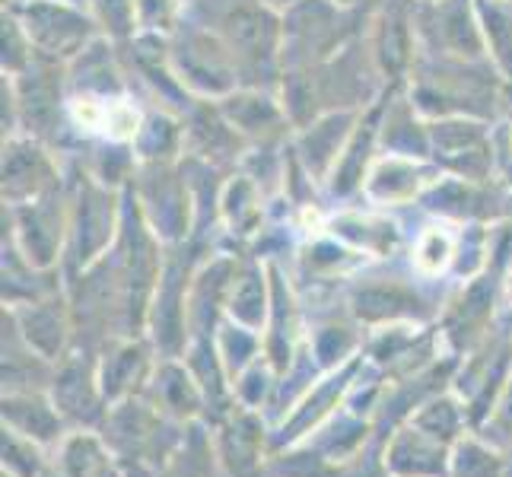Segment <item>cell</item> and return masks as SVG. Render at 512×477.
<instances>
[{
    "label": "cell",
    "instance_id": "obj_1",
    "mask_svg": "<svg viewBox=\"0 0 512 477\" xmlns=\"http://www.w3.org/2000/svg\"><path fill=\"white\" fill-rule=\"evenodd\" d=\"M449 465L446 443L417 427L401 430L388 446L385 468L398 477H443Z\"/></svg>",
    "mask_w": 512,
    "mask_h": 477
},
{
    "label": "cell",
    "instance_id": "obj_2",
    "mask_svg": "<svg viewBox=\"0 0 512 477\" xmlns=\"http://www.w3.org/2000/svg\"><path fill=\"white\" fill-rule=\"evenodd\" d=\"M4 420L10 423L13 433H20L26 439H35V443H48L55 439L61 430V420L55 417V411L42 404L39 398H4Z\"/></svg>",
    "mask_w": 512,
    "mask_h": 477
},
{
    "label": "cell",
    "instance_id": "obj_3",
    "mask_svg": "<svg viewBox=\"0 0 512 477\" xmlns=\"http://www.w3.org/2000/svg\"><path fill=\"white\" fill-rule=\"evenodd\" d=\"M350 376V369L341 376V379H328L325 385H319L315 388V395H309L306 398V404L299 408L293 417H290V423H284V436L277 439V443H287V439H296V436H303V433H309V427H315L328 411H331V404H334V398H338L344 388H347V379Z\"/></svg>",
    "mask_w": 512,
    "mask_h": 477
},
{
    "label": "cell",
    "instance_id": "obj_4",
    "mask_svg": "<svg viewBox=\"0 0 512 477\" xmlns=\"http://www.w3.org/2000/svg\"><path fill=\"white\" fill-rule=\"evenodd\" d=\"M414 427L423 430V433H430V436H436V439H443V443H446V439H452L458 433V427H462V411H458L449 398L433 401V404H427V408H423L414 417Z\"/></svg>",
    "mask_w": 512,
    "mask_h": 477
},
{
    "label": "cell",
    "instance_id": "obj_5",
    "mask_svg": "<svg viewBox=\"0 0 512 477\" xmlns=\"http://www.w3.org/2000/svg\"><path fill=\"white\" fill-rule=\"evenodd\" d=\"M160 392H163V404L166 411L172 414H194L198 411V388L188 382L185 373L179 369H166L163 373V382H160Z\"/></svg>",
    "mask_w": 512,
    "mask_h": 477
},
{
    "label": "cell",
    "instance_id": "obj_6",
    "mask_svg": "<svg viewBox=\"0 0 512 477\" xmlns=\"http://www.w3.org/2000/svg\"><path fill=\"white\" fill-rule=\"evenodd\" d=\"M503 462L478 443H462L455 458V477H500Z\"/></svg>",
    "mask_w": 512,
    "mask_h": 477
},
{
    "label": "cell",
    "instance_id": "obj_7",
    "mask_svg": "<svg viewBox=\"0 0 512 477\" xmlns=\"http://www.w3.org/2000/svg\"><path fill=\"white\" fill-rule=\"evenodd\" d=\"M137 350H121L118 357H109L105 363V376H102V388L105 395H121L125 388L134 382L137 376Z\"/></svg>",
    "mask_w": 512,
    "mask_h": 477
},
{
    "label": "cell",
    "instance_id": "obj_8",
    "mask_svg": "<svg viewBox=\"0 0 512 477\" xmlns=\"http://www.w3.org/2000/svg\"><path fill=\"white\" fill-rule=\"evenodd\" d=\"M449 255H452V239L443 233V229H430V233H423V239L417 245V264H420V271L436 274L449 261Z\"/></svg>",
    "mask_w": 512,
    "mask_h": 477
},
{
    "label": "cell",
    "instance_id": "obj_9",
    "mask_svg": "<svg viewBox=\"0 0 512 477\" xmlns=\"http://www.w3.org/2000/svg\"><path fill=\"white\" fill-rule=\"evenodd\" d=\"M280 477H334L328 458L312 455V452H299V455H284L277 462Z\"/></svg>",
    "mask_w": 512,
    "mask_h": 477
},
{
    "label": "cell",
    "instance_id": "obj_10",
    "mask_svg": "<svg viewBox=\"0 0 512 477\" xmlns=\"http://www.w3.org/2000/svg\"><path fill=\"white\" fill-rule=\"evenodd\" d=\"M493 427L500 430V436H509V439H512V385H509V392H506L503 404L497 408V417H493Z\"/></svg>",
    "mask_w": 512,
    "mask_h": 477
}]
</instances>
